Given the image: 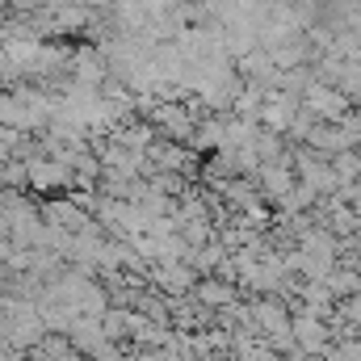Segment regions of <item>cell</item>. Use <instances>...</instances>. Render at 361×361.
Returning a JSON list of instances; mask_svg holds the SVG:
<instances>
[{
  "mask_svg": "<svg viewBox=\"0 0 361 361\" xmlns=\"http://www.w3.org/2000/svg\"><path fill=\"white\" fill-rule=\"evenodd\" d=\"M244 290L235 286V281H223L219 273H206V277H197V286H193V298L202 302V307H231L235 298H240Z\"/></svg>",
  "mask_w": 361,
  "mask_h": 361,
  "instance_id": "obj_4",
  "label": "cell"
},
{
  "mask_svg": "<svg viewBox=\"0 0 361 361\" xmlns=\"http://www.w3.org/2000/svg\"><path fill=\"white\" fill-rule=\"evenodd\" d=\"M202 273L193 269L189 261H169V265H152V286L164 290L169 298H189Z\"/></svg>",
  "mask_w": 361,
  "mask_h": 361,
  "instance_id": "obj_3",
  "label": "cell"
},
{
  "mask_svg": "<svg viewBox=\"0 0 361 361\" xmlns=\"http://www.w3.org/2000/svg\"><path fill=\"white\" fill-rule=\"evenodd\" d=\"M42 219H47V227H59V231H85L92 223V214L72 197V193H59V197H42Z\"/></svg>",
  "mask_w": 361,
  "mask_h": 361,
  "instance_id": "obj_2",
  "label": "cell"
},
{
  "mask_svg": "<svg viewBox=\"0 0 361 361\" xmlns=\"http://www.w3.org/2000/svg\"><path fill=\"white\" fill-rule=\"evenodd\" d=\"M25 164H30V189H34L38 197H59V193H68V189L76 185V173H72L63 160L47 156L42 147H38L34 156H25Z\"/></svg>",
  "mask_w": 361,
  "mask_h": 361,
  "instance_id": "obj_1",
  "label": "cell"
}]
</instances>
